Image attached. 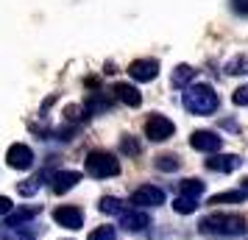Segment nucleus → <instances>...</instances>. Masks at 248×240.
I'll list each match as a JSON object with an SVG mask.
<instances>
[{"mask_svg": "<svg viewBox=\"0 0 248 240\" xmlns=\"http://www.w3.org/2000/svg\"><path fill=\"white\" fill-rule=\"evenodd\" d=\"M198 232L209 238H237L248 232V221L237 212H209L198 221Z\"/></svg>", "mask_w": 248, "mask_h": 240, "instance_id": "nucleus-1", "label": "nucleus"}, {"mask_svg": "<svg viewBox=\"0 0 248 240\" xmlns=\"http://www.w3.org/2000/svg\"><path fill=\"white\" fill-rule=\"evenodd\" d=\"M181 103L190 114H215L220 106V98L209 84H190L181 95Z\"/></svg>", "mask_w": 248, "mask_h": 240, "instance_id": "nucleus-2", "label": "nucleus"}, {"mask_svg": "<svg viewBox=\"0 0 248 240\" xmlns=\"http://www.w3.org/2000/svg\"><path fill=\"white\" fill-rule=\"evenodd\" d=\"M84 168L92 179H109V176L120 173V162L114 160V154H109V151H90L87 160H84Z\"/></svg>", "mask_w": 248, "mask_h": 240, "instance_id": "nucleus-3", "label": "nucleus"}, {"mask_svg": "<svg viewBox=\"0 0 248 240\" xmlns=\"http://www.w3.org/2000/svg\"><path fill=\"white\" fill-rule=\"evenodd\" d=\"M173 131H176V126H173V120L165 117V114H151L145 120V137L151 143H165V140L173 137Z\"/></svg>", "mask_w": 248, "mask_h": 240, "instance_id": "nucleus-4", "label": "nucleus"}, {"mask_svg": "<svg viewBox=\"0 0 248 240\" xmlns=\"http://www.w3.org/2000/svg\"><path fill=\"white\" fill-rule=\"evenodd\" d=\"M131 204H134L137 209L165 204V190H162V187H156V184H140L134 193H131Z\"/></svg>", "mask_w": 248, "mask_h": 240, "instance_id": "nucleus-5", "label": "nucleus"}, {"mask_svg": "<svg viewBox=\"0 0 248 240\" xmlns=\"http://www.w3.org/2000/svg\"><path fill=\"white\" fill-rule=\"evenodd\" d=\"M190 145L195 151H201V154H220V148H223V137L220 134H215V131H209V128H201V131H192L190 134Z\"/></svg>", "mask_w": 248, "mask_h": 240, "instance_id": "nucleus-6", "label": "nucleus"}, {"mask_svg": "<svg viewBox=\"0 0 248 240\" xmlns=\"http://www.w3.org/2000/svg\"><path fill=\"white\" fill-rule=\"evenodd\" d=\"M6 165L14 168V171H28V168L34 165V151L28 148L25 143H14V145H9V151H6Z\"/></svg>", "mask_w": 248, "mask_h": 240, "instance_id": "nucleus-7", "label": "nucleus"}, {"mask_svg": "<svg viewBox=\"0 0 248 240\" xmlns=\"http://www.w3.org/2000/svg\"><path fill=\"white\" fill-rule=\"evenodd\" d=\"M128 76L134 81H154L159 76V62L156 59H134L131 64H128Z\"/></svg>", "mask_w": 248, "mask_h": 240, "instance_id": "nucleus-8", "label": "nucleus"}, {"mask_svg": "<svg viewBox=\"0 0 248 240\" xmlns=\"http://www.w3.org/2000/svg\"><path fill=\"white\" fill-rule=\"evenodd\" d=\"M53 221H56L59 226H64V229H81L84 226V212H81L78 207H56L53 209Z\"/></svg>", "mask_w": 248, "mask_h": 240, "instance_id": "nucleus-9", "label": "nucleus"}, {"mask_svg": "<svg viewBox=\"0 0 248 240\" xmlns=\"http://www.w3.org/2000/svg\"><path fill=\"white\" fill-rule=\"evenodd\" d=\"M243 165V160L237 157V154H212L209 160H206V168L215 173H232L237 171Z\"/></svg>", "mask_w": 248, "mask_h": 240, "instance_id": "nucleus-10", "label": "nucleus"}, {"mask_svg": "<svg viewBox=\"0 0 248 240\" xmlns=\"http://www.w3.org/2000/svg\"><path fill=\"white\" fill-rule=\"evenodd\" d=\"M120 226L128 229V232H142V229L151 226V215L145 209H125L120 215Z\"/></svg>", "mask_w": 248, "mask_h": 240, "instance_id": "nucleus-11", "label": "nucleus"}, {"mask_svg": "<svg viewBox=\"0 0 248 240\" xmlns=\"http://www.w3.org/2000/svg\"><path fill=\"white\" fill-rule=\"evenodd\" d=\"M78 182H81L78 171H56L53 173V179H50V190H53L56 195H64L67 190H73Z\"/></svg>", "mask_w": 248, "mask_h": 240, "instance_id": "nucleus-12", "label": "nucleus"}, {"mask_svg": "<svg viewBox=\"0 0 248 240\" xmlns=\"http://www.w3.org/2000/svg\"><path fill=\"white\" fill-rule=\"evenodd\" d=\"M112 95H114L120 103L131 106V109H137V106L142 103V95H140V90H137L134 84H125V81H117V84H114V87H112Z\"/></svg>", "mask_w": 248, "mask_h": 240, "instance_id": "nucleus-13", "label": "nucleus"}, {"mask_svg": "<svg viewBox=\"0 0 248 240\" xmlns=\"http://www.w3.org/2000/svg\"><path fill=\"white\" fill-rule=\"evenodd\" d=\"M36 215H39V207H20L17 212H9L6 229H20V226H25V224H31Z\"/></svg>", "mask_w": 248, "mask_h": 240, "instance_id": "nucleus-14", "label": "nucleus"}, {"mask_svg": "<svg viewBox=\"0 0 248 240\" xmlns=\"http://www.w3.org/2000/svg\"><path fill=\"white\" fill-rule=\"evenodd\" d=\"M195 79V70L190 67V64H176V70H173V76H170V81H173V87H190V81Z\"/></svg>", "mask_w": 248, "mask_h": 240, "instance_id": "nucleus-15", "label": "nucleus"}, {"mask_svg": "<svg viewBox=\"0 0 248 240\" xmlns=\"http://www.w3.org/2000/svg\"><path fill=\"white\" fill-rule=\"evenodd\" d=\"M246 198H248V193L240 187V190H229V193L212 195V198H209V204H212V207H217V204H240V201H246Z\"/></svg>", "mask_w": 248, "mask_h": 240, "instance_id": "nucleus-16", "label": "nucleus"}, {"mask_svg": "<svg viewBox=\"0 0 248 240\" xmlns=\"http://www.w3.org/2000/svg\"><path fill=\"white\" fill-rule=\"evenodd\" d=\"M203 190H206V184L201 182V179H184L181 182V187H179V195H187V198H201L203 195Z\"/></svg>", "mask_w": 248, "mask_h": 240, "instance_id": "nucleus-17", "label": "nucleus"}, {"mask_svg": "<svg viewBox=\"0 0 248 240\" xmlns=\"http://www.w3.org/2000/svg\"><path fill=\"white\" fill-rule=\"evenodd\" d=\"M84 106L90 109V114H98V112H106V109L112 106V101H109V95H103V92H92Z\"/></svg>", "mask_w": 248, "mask_h": 240, "instance_id": "nucleus-18", "label": "nucleus"}, {"mask_svg": "<svg viewBox=\"0 0 248 240\" xmlns=\"http://www.w3.org/2000/svg\"><path fill=\"white\" fill-rule=\"evenodd\" d=\"M98 209L106 212V215H123V212H125L123 201H120V198H114V195H103L101 204H98Z\"/></svg>", "mask_w": 248, "mask_h": 240, "instance_id": "nucleus-19", "label": "nucleus"}, {"mask_svg": "<svg viewBox=\"0 0 248 240\" xmlns=\"http://www.w3.org/2000/svg\"><path fill=\"white\" fill-rule=\"evenodd\" d=\"M173 209H176L179 215H192V212L198 209V201H195V198H187V195H176Z\"/></svg>", "mask_w": 248, "mask_h": 240, "instance_id": "nucleus-20", "label": "nucleus"}, {"mask_svg": "<svg viewBox=\"0 0 248 240\" xmlns=\"http://www.w3.org/2000/svg\"><path fill=\"white\" fill-rule=\"evenodd\" d=\"M156 168H159V171H165V173L179 171V168H181V160L176 157V154H162V157H156Z\"/></svg>", "mask_w": 248, "mask_h": 240, "instance_id": "nucleus-21", "label": "nucleus"}, {"mask_svg": "<svg viewBox=\"0 0 248 240\" xmlns=\"http://www.w3.org/2000/svg\"><path fill=\"white\" fill-rule=\"evenodd\" d=\"M87 240H117V229L114 226H98L90 232V238Z\"/></svg>", "mask_w": 248, "mask_h": 240, "instance_id": "nucleus-22", "label": "nucleus"}, {"mask_svg": "<svg viewBox=\"0 0 248 240\" xmlns=\"http://www.w3.org/2000/svg\"><path fill=\"white\" fill-rule=\"evenodd\" d=\"M87 114H90V109H87V106H67V109H64V117H67L70 123H81Z\"/></svg>", "mask_w": 248, "mask_h": 240, "instance_id": "nucleus-23", "label": "nucleus"}, {"mask_svg": "<svg viewBox=\"0 0 248 240\" xmlns=\"http://www.w3.org/2000/svg\"><path fill=\"white\" fill-rule=\"evenodd\" d=\"M120 151H123V154H128V157H137V154L142 151V145H140L134 137H128V134H125V137L120 140Z\"/></svg>", "mask_w": 248, "mask_h": 240, "instance_id": "nucleus-24", "label": "nucleus"}, {"mask_svg": "<svg viewBox=\"0 0 248 240\" xmlns=\"http://www.w3.org/2000/svg\"><path fill=\"white\" fill-rule=\"evenodd\" d=\"M232 101H234V106H248V84L237 87L234 95H232Z\"/></svg>", "mask_w": 248, "mask_h": 240, "instance_id": "nucleus-25", "label": "nucleus"}, {"mask_svg": "<svg viewBox=\"0 0 248 240\" xmlns=\"http://www.w3.org/2000/svg\"><path fill=\"white\" fill-rule=\"evenodd\" d=\"M9 212H12V198L0 195V215H9Z\"/></svg>", "mask_w": 248, "mask_h": 240, "instance_id": "nucleus-26", "label": "nucleus"}, {"mask_svg": "<svg viewBox=\"0 0 248 240\" xmlns=\"http://www.w3.org/2000/svg\"><path fill=\"white\" fill-rule=\"evenodd\" d=\"M234 9H237L240 14H243V12H248V0H234Z\"/></svg>", "mask_w": 248, "mask_h": 240, "instance_id": "nucleus-27", "label": "nucleus"}, {"mask_svg": "<svg viewBox=\"0 0 248 240\" xmlns=\"http://www.w3.org/2000/svg\"><path fill=\"white\" fill-rule=\"evenodd\" d=\"M240 64H243V59H234V62L229 64V73H240Z\"/></svg>", "mask_w": 248, "mask_h": 240, "instance_id": "nucleus-28", "label": "nucleus"}, {"mask_svg": "<svg viewBox=\"0 0 248 240\" xmlns=\"http://www.w3.org/2000/svg\"><path fill=\"white\" fill-rule=\"evenodd\" d=\"M0 240H14V238H12V235H6V238H0Z\"/></svg>", "mask_w": 248, "mask_h": 240, "instance_id": "nucleus-29", "label": "nucleus"}, {"mask_svg": "<svg viewBox=\"0 0 248 240\" xmlns=\"http://www.w3.org/2000/svg\"><path fill=\"white\" fill-rule=\"evenodd\" d=\"M243 190H246V193H248V182H246V184H243Z\"/></svg>", "mask_w": 248, "mask_h": 240, "instance_id": "nucleus-30", "label": "nucleus"}]
</instances>
